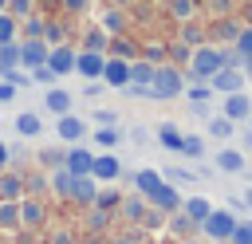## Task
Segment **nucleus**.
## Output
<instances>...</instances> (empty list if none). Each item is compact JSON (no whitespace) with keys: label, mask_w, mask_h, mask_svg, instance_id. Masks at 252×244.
Segmentation results:
<instances>
[{"label":"nucleus","mask_w":252,"mask_h":244,"mask_svg":"<svg viewBox=\"0 0 252 244\" xmlns=\"http://www.w3.org/2000/svg\"><path fill=\"white\" fill-rule=\"evenodd\" d=\"M224 114H228V118H244V114H248V98H244V94H232V98L224 102Z\"/></svg>","instance_id":"13"},{"label":"nucleus","mask_w":252,"mask_h":244,"mask_svg":"<svg viewBox=\"0 0 252 244\" xmlns=\"http://www.w3.org/2000/svg\"><path fill=\"white\" fill-rule=\"evenodd\" d=\"M16 126H20V134H39V118L35 114H20Z\"/></svg>","instance_id":"23"},{"label":"nucleus","mask_w":252,"mask_h":244,"mask_svg":"<svg viewBox=\"0 0 252 244\" xmlns=\"http://www.w3.org/2000/svg\"><path fill=\"white\" fill-rule=\"evenodd\" d=\"M98 205H102V209H110V205H118V197H114V193H102V197H98Z\"/></svg>","instance_id":"35"},{"label":"nucleus","mask_w":252,"mask_h":244,"mask_svg":"<svg viewBox=\"0 0 252 244\" xmlns=\"http://www.w3.org/2000/svg\"><path fill=\"white\" fill-rule=\"evenodd\" d=\"M181 153L197 157V153H201V138H181Z\"/></svg>","instance_id":"26"},{"label":"nucleus","mask_w":252,"mask_h":244,"mask_svg":"<svg viewBox=\"0 0 252 244\" xmlns=\"http://www.w3.org/2000/svg\"><path fill=\"white\" fill-rule=\"evenodd\" d=\"M16 55H20V59H24L28 67H35V63H43V59H47V47H43L39 39H28V43H24V47H20Z\"/></svg>","instance_id":"7"},{"label":"nucleus","mask_w":252,"mask_h":244,"mask_svg":"<svg viewBox=\"0 0 252 244\" xmlns=\"http://www.w3.org/2000/svg\"><path fill=\"white\" fill-rule=\"evenodd\" d=\"M94 138H98V146H114V142H118V134H114V130H98Z\"/></svg>","instance_id":"31"},{"label":"nucleus","mask_w":252,"mask_h":244,"mask_svg":"<svg viewBox=\"0 0 252 244\" xmlns=\"http://www.w3.org/2000/svg\"><path fill=\"white\" fill-rule=\"evenodd\" d=\"M106 28L118 31V28H122V16H118V12H106Z\"/></svg>","instance_id":"34"},{"label":"nucleus","mask_w":252,"mask_h":244,"mask_svg":"<svg viewBox=\"0 0 252 244\" xmlns=\"http://www.w3.org/2000/svg\"><path fill=\"white\" fill-rule=\"evenodd\" d=\"M185 209H189V216H193V220H205V216H209V201H205V197H193Z\"/></svg>","instance_id":"19"},{"label":"nucleus","mask_w":252,"mask_h":244,"mask_svg":"<svg viewBox=\"0 0 252 244\" xmlns=\"http://www.w3.org/2000/svg\"><path fill=\"white\" fill-rule=\"evenodd\" d=\"M232 228H236V220H232L228 213H209V216H205V232H209V236H217V240L232 236Z\"/></svg>","instance_id":"3"},{"label":"nucleus","mask_w":252,"mask_h":244,"mask_svg":"<svg viewBox=\"0 0 252 244\" xmlns=\"http://www.w3.org/2000/svg\"><path fill=\"white\" fill-rule=\"evenodd\" d=\"M0 224H16V205H0Z\"/></svg>","instance_id":"30"},{"label":"nucleus","mask_w":252,"mask_h":244,"mask_svg":"<svg viewBox=\"0 0 252 244\" xmlns=\"http://www.w3.org/2000/svg\"><path fill=\"white\" fill-rule=\"evenodd\" d=\"M213 134H217V138H228V134H232V122H228V118H217V122H213Z\"/></svg>","instance_id":"27"},{"label":"nucleus","mask_w":252,"mask_h":244,"mask_svg":"<svg viewBox=\"0 0 252 244\" xmlns=\"http://www.w3.org/2000/svg\"><path fill=\"white\" fill-rule=\"evenodd\" d=\"M0 193H4V197H16V193H20V181H16V177H4V181H0Z\"/></svg>","instance_id":"28"},{"label":"nucleus","mask_w":252,"mask_h":244,"mask_svg":"<svg viewBox=\"0 0 252 244\" xmlns=\"http://www.w3.org/2000/svg\"><path fill=\"white\" fill-rule=\"evenodd\" d=\"M39 216H43V213H39V205H32V201H28V205H24V220H39Z\"/></svg>","instance_id":"33"},{"label":"nucleus","mask_w":252,"mask_h":244,"mask_svg":"<svg viewBox=\"0 0 252 244\" xmlns=\"http://www.w3.org/2000/svg\"><path fill=\"white\" fill-rule=\"evenodd\" d=\"M79 134H83V122H79V118H67V114H63V118H59V138L75 142Z\"/></svg>","instance_id":"12"},{"label":"nucleus","mask_w":252,"mask_h":244,"mask_svg":"<svg viewBox=\"0 0 252 244\" xmlns=\"http://www.w3.org/2000/svg\"><path fill=\"white\" fill-rule=\"evenodd\" d=\"M75 71H79V75H87V79L102 75V55H94V51H83V55L75 59Z\"/></svg>","instance_id":"5"},{"label":"nucleus","mask_w":252,"mask_h":244,"mask_svg":"<svg viewBox=\"0 0 252 244\" xmlns=\"http://www.w3.org/2000/svg\"><path fill=\"white\" fill-rule=\"evenodd\" d=\"M102 43H106V35H102V31H91V35H87V51H98Z\"/></svg>","instance_id":"29"},{"label":"nucleus","mask_w":252,"mask_h":244,"mask_svg":"<svg viewBox=\"0 0 252 244\" xmlns=\"http://www.w3.org/2000/svg\"><path fill=\"white\" fill-rule=\"evenodd\" d=\"M150 201H154V205H158L161 213H169V209H177V193H173L169 185H158V189L150 193Z\"/></svg>","instance_id":"9"},{"label":"nucleus","mask_w":252,"mask_h":244,"mask_svg":"<svg viewBox=\"0 0 252 244\" xmlns=\"http://www.w3.org/2000/svg\"><path fill=\"white\" fill-rule=\"evenodd\" d=\"M8 39H12V20L0 16V43H8Z\"/></svg>","instance_id":"32"},{"label":"nucleus","mask_w":252,"mask_h":244,"mask_svg":"<svg viewBox=\"0 0 252 244\" xmlns=\"http://www.w3.org/2000/svg\"><path fill=\"white\" fill-rule=\"evenodd\" d=\"M20 55H16V47L12 43H0V71H12V63H16Z\"/></svg>","instance_id":"21"},{"label":"nucleus","mask_w":252,"mask_h":244,"mask_svg":"<svg viewBox=\"0 0 252 244\" xmlns=\"http://www.w3.org/2000/svg\"><path fill=\"white\" fill-rule=\"evenodd\" d=\"M47 106H51L55 114H67V106H71V94H67V91H51V94H47Z\"/></svg>","instance_id":"14"},{"label":"nucleus","mask_w":252,"mask_h":244,"mask_svg":"<svg viewBox=\"0 0 252 244\" xmlns=\"http://www.w3.org/2000/svg\"><path fill=\"white\" fill-rule=\"evenodd\" d=\"M232 244H252V224H236L232 228Z\"/></svg>","instance_id":"24"},{"label":"nucleus","mask_w":252,"mask_h":244,"mask_svg":"<svg viewBox=\"0 0 252 244\" xmlns=\"http://www.w3.org/2000/svg\"><path fill=\"white\" fill-rule=\"evenodd\" d=\"M130 79H134V87H146L154 79V67L150 63H138V67H130Z\"/></svg>","instance_id":"16"},{"label":"nucleus","mask_w":252,"mask_h":244,"mask_svg":"<svg viewBox=\"0 0 252 244\" xmlns=\"http://www.w3.org/2000/svg\"><path fill=\"white\" fill-rule=\"evenodd\" d=\"M71 193H75L79 201H94V185H91L87 177H75V185H71Z\"/></svg>","instance_id":"18"},{"label":"nucleus","mask_w":252,"mask_h":244,"mask_svg":"<svg viewBox=\"0 0 252 244\" xmlns=\"http://www.w3.org/2000/svg\"><path fill=\"white\" fill-rule=\"evenodd\" d=\"M158 138H161L169 150H181V134H177L173 126H161V130H158Z\"/></svg>","instance_id":"20"},{"label":"nucleus","mask_w":252,"mask_h":244,"mask_svg":"<svg viewBox=\"0 0 252 244\" xmlns=\"http://www.w3.org/2000/svg\"><path fill=\"white\" fill-rule=\"evenodd\" d=\"M181 91V75L173 67H154V79L146 87V94H158V98H173Z\"/></svg>","instance_id":"1"},{"label":"nucleus","mask_w":252,"mask_h":244,"mask_svg":"<svg viewBox=\"0 0 252 244\" xmlns=\"http://www.w3.org/2000/svg\"><path fill=\"white\" fill-rule=\"evenodd\" d=\"M217 165H220V169H228V173H236V169H240V165H244V157H240V153H236V150H224V153H220V157H217Z\"/></svg>","instance_id":"15"},{"label":"nucleus","mask_w":252,"mask_h":244,"mask_svg":"<svg viewBox=\"0 0 252 244\" xmlns=\"http://www.w3.org/2000/svg\"><path fill=\"white\" fill-rule=\"evenodd\" d=\"M244 205H252V189H248V193H244Z\"/></svg>","instance_id":"39"},{"label":"nucleus","mask_w":252,"mask_h":244,"mask_svg":"<svg viewBox=\"0 0 252 244\" xmlns=\"http://www.w3.org/2000/svg\"><path fill=\"white\" fill-rule=\"evenodd\" d=\"M63 4H67L71 12H83V8H87V0H63Z\"/></svg>","instance_id":"36"},{"label":"nucleus","mask_w":252,"mask_h":244,"mask_svg":"<svg viewBox=\"0 0 252 244\" xmlns=\"http://www.w3.org/2000/svg\"><path fill=\"white\" fill-rule=\"evenodd\" d=\"M232 55H224V51H213V47H201L197 55H193V75H213V71H220L224 63H228Z\"/></svg>","instance_id":"2"},{"label":"nucleus","mask_w":252,"mask_h":244,"mask_svg":"<svg viewBox=\"0 0 252 244\" xmlns=\"http://www.w3.org/2000/svg\"><path fill=\"white\" fill-rule=\"evenodd\" d=\"M91 153L87 150H71V157H67V173H75V177H87L91 173Z\"/></svg>","instance_id":"8"},{"label":"nucleus","mask_w":252,"mask_h":244,"mask_svg":"<svg viewBox=\"0 0 252 244\" xmlns=\"http://www.w3.org/2000/svg\"><path fill=\"white\" fill-rule=\"evenodd\" d=\"M102 75H106V83H110V87H126V83H130V67H126L122 59L102 63Z\"/></svg>","instance_id":"6"},{"label":"nucleus","mask_w":252,"mask_h":244,"mask_svg":"<svg viewBox=\"0 0 252 244\" xmlns=\"http://www.w3.org/2000/svg\"><path fill=\"white\" fill-rule=\"evenodd\" d=\"M8 98H12V83H4V87H0V102H8Z\"/></svg>","instance_id":"37"},{"label":"nucleus","mask_w":252,"mask_h":244,"mask_svg":"<svg viewBox=\"0 0 252 244\" xmlns=\"http://www.w3.org/2000/svg\"><path fill=\"white\" fill-rule=\"evenodd\" d=\"M213 87H217V91H224V94H236V91L244 87V75H240V71L220 67V71H213Z\"/></svg>","instance_id":"4"},{"label":"nucleus","mask_w":252,"mask_h":244,"mask_svg":"<svg viewBox=\"0 0 252 244\" xmlns=\"http://www.w3.org/2000/svg\"><path fill=\"white\" fill-rule=\"evenodd\" d=\"M91 173L102 177V181H110V177H118V161H114V157H94V161H91Z\"/></svg>","instance_id":"11"},{"label":"nucleus","mask_w":252,"mask_h":244,"mask_svg":"<svg viewBox=\"0 0 252 244\" xmlns=\"http://www.w3.org/2000/svg\"><path fill=\"white\" fill-rule=\"evenodd\" d=\"M158 185H161V177H158L154 169H142V173H138V189H142V193H154Z\"/></svg>","instance_id":"17"},{"label":"nucleus","mask_w":252,"mask_h":244,"mask_svg":"<svg viewBox=\"0 0 252 244\" xmlns=\"http://www.w3.org/2000/svg\"><path fill=\"white\" fill-rule=\"evenodd\" d=\"M236 51L252 63V31H236Z\"/></svg>","instance_id":"22"},{"label":"nucleus","mask_w":252,"mask_h":244,"mask_svg":"<svg viewBox=\"0 0 252 244\" xmlns=\"http://www.w3.org/2000/svg\"><path fill=\"white\" fill-rule=\"evenodd\" d=\"M118 4H122V0H118ZM126 4H130V0H126Z\"/></svg>","instance_id":"40"},{"label":"nucleus","mask_w":252,"mask_h":244,"mask_svg":"<svg viewBox=\"0 0 252 244\" xmlns=\"http://www.w3.org/2000/svg\"><path fill=\"white\" fill-rule=\"evenodd\" d=\"M47 63H51V71H75V55H71L67 47H59V51H47Z\"/></svg>","instance_id":"10"},{"label":"nucleus","mask_w":252,"mask_h":244,"mask_svg":"<svg viewBox=\"0 0 252 244\" xmlns=\"http://www.w3.org/2000/svg\"><path fill=\"white\" fill-rule=\"evenodd\" d=\"M71 185H75V173H55V189H59L63 197L71 193Z\"/></svg>","instance_id":"25"},{"label":"nucleus","mask_w":252,"mask_h":244,"mask_svg":"<svg viewBox=\"0 0 252 244\" xmlns=\"http://www.w3.org/2000/svg\"><path fill=\"white\" fill-rule=\"evenodd\" d=\"M4 161H8V150H4V146H0V165H4Z\"/></svg>","instance_id":"38"}]
</instances>
